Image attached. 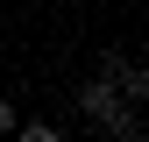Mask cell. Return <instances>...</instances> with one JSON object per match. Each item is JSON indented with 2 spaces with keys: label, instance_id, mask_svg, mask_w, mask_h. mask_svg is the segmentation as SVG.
I'll return each instance as SVG.
<instances>
[{
  "label": "cell",
  "instance_id": "3957f363",
  "mask_svg": "<svg viewBox=\"0 0 149 142\" xmlns=\"http://www.w3.org/2000/svg\"><path fill=\"white\" fill-rule=\"evenodd\" d=\"M14 135H22V142H57L64 128H57V121H14Z\"/></svg>",
  "mask_w": 149,
  "mask_h": 142
},
{
  "label": "cell",
  "instance_id": "277c9868",
  "mask_svg": "<svg viewBox=\"0 0 149 142\" xmlns=\"http://www.w3.org/2000/svg\"><path fill=\"white\" fill-rule=\"evenodd\" d=\"M14 121H22V114H14V100H7V93H0V142H7V135H14Z\"/></svg>",
  "mask_w": 149,
  "mask_h": 142
},
{
  "label": "cell",
  "instance_id": "6da1fadb",
  "mask_svg": "<svg viewBox=\"0 0 149 142\" xmlns=\"http://www.w3.org/2000/svg\"><path fill=\"white\" fill-rule=\"evenodd\" d=\"M78 114H85L100 135H114V142H135V135H142L135 100H121V93H114V78H85V85H78Z\"/></svg>",
  "mask_w": 149,
  "mask_h": 142
},
{
  "label": "cell",
  "instance_id": "7a4b0ae2",
  "mask_svg": "<svg viewBox=\"0 0 149 142\" xmlns=\"http://www.w3.org/2000/svg\"><path fill=\"white\" fill-rule=\"evenodd\" d=\"M100 78H114V93L121 100H149V64H135V57H128V50H107V57H100Z\"/></svg>",
  "mask_w": 149,
  "mask_h": 142
}]
</instances>
